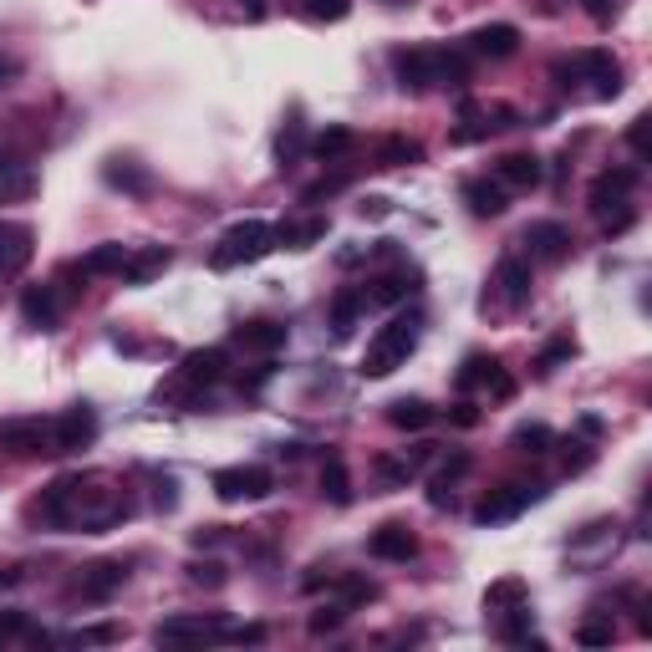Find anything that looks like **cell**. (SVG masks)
I'll return each instance as SVG.
<instances>
[{
  "mask_svg": "<svg viewBox=\"0 0 652 652\" xmlns=\"http://www.w3.org/2000/svg\"><path fill=\"white\" fill-rule=\"evenodd\" d=\"M398 82L408 92H429V88H459L469 77V57L449 51V46H423V51H398Z\"/></svg>",
  "mask_w": 652,
  "mask_h": 652,
  "instance_id": "1",
  "label": "cell"
},
{
  "mask_svg": "<svg viewBox=\"0 0 652 652\" xmlns=\"http://www.w3.org/2000/svg\"><path fill=\"white\" fill-rule=\"evenodd\" d=\"M418 316H393V322L368 341V357H362V377H387V372H398L418 347Z\"/></svg>",
  "mask_w": 652,
  "mask_h": 652,
  "instance_id": "2",
  "label": "cell"
},
{
  "mask_svg": "<svg viewBox=\"0 0 652 652\" xmlns=\"http://www.w3.org/2000/svg\"><path fill=\"white\" fill-rule=\"evenodd\" d=\"M276 251V224L266 220H240L230 224L214 245V270H235V266H251V260H266Z\"/></svg>",
  "mask_w": 652,
  "mask_h": 652,
  "instance_id": "3",
  "label": "cell"
},
{
  "mask_svg": "<svg viewBox=\"0 0 652 652\" xmlns=\"http://www.w3.org/2000/svg\"><path fill=\"white\" fill-rule=\"evenodd\" d=\"M0 449H5V454H21V459L57 454L51 418H0Z\"/></svg>",
  "mask_w": 652,
  "mask_h": 652,
  "instance_id": "4",
  "label": "cell"
},
{
  "mask_svg": "<svg viewBox=\"0 0 652 652\" xmlns=\"http://www.w3.org/2000/svg\"><path fill=\"white\" fill-rule=\"evenodd\" d=\"M230 627L220 617H168L159 627V642L163 648H209V642H224Z\"/></svg>",
  "mask_w": 652,
  "mask_h": 652,
  "instance_id": "5",
  "label": "cell"
},
{
  "mask_svg": "<svg viewBox=\"0 0 652 652\" xmlns=\"http://www.w3.org/2000/svg\"><path fill=\"white\" fill-rule=\"evenodd\" d=\"M214 494L224 504H240V500H266L270 494V469L260 464H240V469H220L214 475Z\"/></svg>",
  "mask_w": 652,
  "mask_h": 652,
  "instance_id": "6",
  "label": "cell"
},
{
  "mask_svg": "<svg viewBox=\"0 0 652 652\" xmlns=\"http://www.w3.org/2000/svg\"><path fill=\"white\" fill-rule=\"evenodd\" d=\"M31 255H36V235H31V224L0 220V281H15V276L31 266Z\"/></svg>",
  "mask_w": 652,
  "mask_h": 652,
  "instance_id": "7",
  "label": "cell"
},
{
  "mask_svg": "<svg viewBox=\"0 0 652 652\" xmlns=\"http://www.w3.org/2000/svg\"><path fill=\"white\" fill-rule=\"evenodd\" d=\"M540 494H546L540 485H504L500 494H489V500L479 504L475 520H479V525H504V520H515L520 510H525V504H535Z\"/></svg>",
  "mask_w": 652,
  "mask_h": 652,
  "instance_id": "8",
  "label": "cell"
},
{
  "mask_svg": "<svg viewBox=\"0 0 652 652\" xmlns=\"http://www.w3.org/2000/svg\"><path fill=\"white\" fill-rule=\"evenodd\" d=\"M36 189V174H31V163L15 153V143L0 138V205H11V199H26Z\"/></svg>",
  "mask_w": 652,
  "mask_h": 652,
  "instance_id": "9",
  "label": "cell"
},
{
  "mask_svg": "<svg viewBox=\"0 0 652 652\" xmlns=\"http://www.w3.org/2000/svg\"><path fill=\"white\" fill-rule=\"evenodd\" d=\"M51 433H57V454H77L97 439V418L92 408H67L61 418H51Z\"/></svg>",
  "mask_w": 652,
  "mask_h": 652,
  "instance_id": "10",
  "label": "cell"
},
{
  "mask_svg": "<svg viewBox=\"0 0 652 652\" xmlns=\"http://www.w3.org/2000/svg\"><path fill=\"white\" fill-rule=\"evenodd\" d=\"M540 178H546V168H540V159L535 153H504L500 163H494V184L500 189H540Z\"/></svg>",
  "mask_w": 652,
  "mask_h": 652,
  "instance_id": "11",
  "label": "cell"
},
{
  "mask_svg": "<svg viewBox=\"0 0 652 652\" xmlns=\"http://www.w3.org/2000/svg\"><path fill=\"white\" fill-rule=\"evenodd\" d=\"M577 72L592 82L596 97H617V92H622V67L612 61V51H581Z\"/></svg>",
  "mask_w": 652,
  "mask_h": 652,
  "instance_id": "12",
  "label": "cell"
},
{
  "mask_svg": "<svg viewBox=\"0 0 652 652\" xmlns=\"http://www.w3.org/2000/svg\"><path fill=\"white\" fill-rule=\"evenodd\" d=\"M525 251H531V260H566L571 255V235L556 220H535L525 230Z\"/></svg>",
  "mask_w": 652,
  "mask_h": 652,
  "instance_id": "13",
  "label": "cell"
},
{
  "mask_svg": "<svg viewBox=\"0 0 652 652\" xmlns=\"http://www.w3.org/2000/svg\"><path fill=\"white\" fill-rule=\"evenodd\" d=\"M494 286H500V296L510 301V306H525V301H531V260H525V255H500Z\"/></svg>",
  "mask_w": 652,
  "mask_h": 652,
  "instance_id": "14",
  "label": "cell"
},
{
  "mask_svg": "<svg viewBox=\"0 0 652 652\" xmlns=\"http://www.w3.org/2000/svg\"><path fill=\"white\" fill-rule=\"evenodd\" d=\"M368 550L377 556V561H414V556H418V535L393 520V525H383V531H372Z\"/></svg>",
  "mask_w": 652,
  "mask_h": 652,
  "instance_id": "15",
  "label": "cell"
},
{
  "mask_svg": "<svg viewBox=\"0 0 652 652\" xmlns=\"http://www.w3.org/2000/svg\"><path fill=\"white\" fill-rule=\"evenodd\" d=\"M638 184V168H607V174H596L592 184V209L596 214H612V205H622L627 194Z\"/></svg>",
  "mask_w": 652,
  "mask_h": 652,
  "instance_id": "16",
  "label": "cell"
},
{
  "mask_svg": "<svg viewBox=\"0 0 652 652\" xmlns=\"http://www.w3.org/2000/svg\"><path fill=\"white\" fill-rule=\"evenodd\" d=\"M469 51H475V57H494V61L515 57V51H520V31L504 26V21H500V26H479L475 36H469Z\"/></svg>",
  "mask_w": 652,
  "mask_h": 652,
  "instance_id": "17",
  "label": "cell"
},
{
  "mask_svg": "<svg viewBox=\"0 0 652 652\" xmlns=\"http://www.w3.org/2000/svg\"><path fill=\"white\" fill-rule=\"evenodd\" d=\"M168 260H174V255L163 251V245L133 251V255H128V266H123V281H128V286H149L153 276H163V270H168Z\"/></svg>",
  "mask_w": 652,
  "mask_h": 652,
  "instance_id": "18",
  "label": "cell"
},
{
  "mask_svg": "<svg viewBox=\"0 0 652 652\" xmlns=\"http://www.w3.org/2000/svg\"><path fill=\"white\" fill-rule=\"evenodd\" d=\"M504 194L510 189H500L494 178H469L464 184V205L475 209L479 220H494V214H504Z\"/></svg>",
  "mask_w": 652,
  "mask_h": 652,
  "instance_id": "19",
  "label": "cell"
},
{
  "mask_svg": "<svg viewBox=\"0 0 652 652\" xmlns=\"http://www.w3.org/2000/svg\"><path fill=\"white\" fill-rule=\"evenodd\" d=\"M123 581H128V571H123L118 561L88 566V571H82V596H88V602H107V596L118 592Z\"/></svg>",
  "mask_w": 652,
  "mask_h": 652,
  "instance_id": "20",
  "label": "cell"
},
{
  "mask_svg": "<svg viewBox=\"0 0 652 652\" xmlns=\"http://www.w3.org/2000/svg\"><path fill=\"white\" fill-rule=\"evenodd\" d=\"M57 312H61V301H57V291H51V286H42V291H36V286H31L26 296H21V316H26V326H57Z\"/></svg>",
  "mask_w": 652,
  "mask_h": 652,
  "instance_id": "21",
  "label": "cell"
},
{
  "mask_svg": "<svg viewBox=\"0 0 652 652\" xmlns=\"http://www.w3.org/2000/svg\"><path fill=\"white\" fill-rule=\"evenodd\" d=\"M178 377L194 383V387H199V383H220V377H224V352H220V347H209V352H189Z\"/></svg>",
  "mask_w": 652,
  "mask_h": 652,
  "instance_id": "22",
  "label": "cell"
},
{
  "mask_svg": "<svg viewBox=\"0 0 652 652\" xmlns=\"http://www.w3.org/2000/svg\"><path fill=\"white\" fill-rule=\"evenodd\" d=\"M469 469H475V459H469V454H449V459L439 464V475H433L429 500L439 504V510H444V504H449V485H459V479L469 475Z\"/></svg>",
  "mask_w": 652,
  "mask_h": 652,
  "instance_id": "23",
  "label": "cell"
},
{
  "mask_svg": "<svg viewBox=\"0 0 652 652\" xmlns=\"http://www.w3.org/2000/svg\"><path fill=\"white\" fill-rule=\"evenodd\" d=\"M240 347H251V352H276V347H286V326L276 322H251L235 331Z\"/></svg>",
  "mask_w": 652,
  "mask_h": 652,
  "instance_id": "24",
  "label": "cell"
},
{
  "mask_svg": "<svg viewBox=\"0 0 652 652\" xmlns=\"http://www.w3.org/2000/svg\"><path fill=\"white\" fill-rule=\"evenodd\" d=\"M128 245H97V251L82 260V276H123V266H128Z\"/></svg>",
  "mask_w": 652,
  "mask_h": 652,
  "instance_id": "25",
  "label": "cell"
},
{
  "mask_svg": "<svg viewBox=\"0 0 652 652\" xmlns=\"http://www.w3.org/2000/svg\"><path fill=\"white\" fill-rule=\"evenodd\" d=\"M387 423H393V429H429L433 408L423 398H398L393 408H387Z\"/></svg>",
  "mask_w": 652,
  "mask_h": 652,
  "instance_id": "26",
  "label": "cell"
},
{
  "mask_svg": "<svg viewBox=\"0 0 652 652\" xmlns=\"http://www.w3.org/2000/svg\"><path fill=\"white\" fill-rule=\"evenodd\" d=\"M316 240H326V220H322V214H316V220L281 224V230H276V245H291V251H306V245H316Z\"/></svg>",
  "mask_w": 652,
  "mask_h": 652,
  "instance_id": "27",
  "label": "cell"
},
{
  "mask_svg": "<svg viewBox=\"0 0 652 652\" xmlns=\"http://www.w3.org/2000/svg\"><path fill=\"white\" fill-rule=\"evenodd\" d=\"M362 301H368L362 291H337V301H331V331H337V337H352Z\"/></svg>",
  "mask_w": 652,
  "mask_h": 652,
  "instance_id": "28",
  "label": "cell"
},
{
  "mask_svg": "<svg viewBox=\"0 0 652 652\" xmlns=\"http://www.w3.org/2000/svg\"><path fill=\"white\" fill-rule=\"evenodd\" d=\"M352 143H357L352 128H326V133L312 138V153L322 163H331V159H341V153H352Z\"/></svg>",
  "mask_w": 652,
  "mask_h": 652,
  "instance_id": "29",
  "label": "cell"
},
{
  "mask_svg": "<svg viewBox=\"0 0 652 652\" xmlns=\"http://www.w3.org/2000/svg\"><path fill=\"white\" fill-rule=\"evenodd\" d=\"M485 607L489 612H510V607H525V581H515V577H504V581H494L485 592Z\"/></svg>",
  "mask_w": 652,
  "mask_h": 652,
  "instance_id": "30",
  "label": "cell"
},
{
  "mask_svg": "<svg viewBox=\"0 0 652 652\" xmlns=\"http://www.w3.org/2000/svg\"><path fill=\"white\" fill-rule=\"evenodd\" d=\"M510 444H515L520 454H550V444H556V433H550L546 423H520V429L510 433Z\"/></svg>",
  "mask_w": 652,
  "mask_h": 652,
  "instance_id": "31",
  "label": "cell"
},
{
  "mask_svg": "<svg viewBox=\"0 0 652 652\" xmlns=\"http://www.w3.org/2000/svg\"><path fill=\"white\" fill-rule=\"evenodd\" d=\"M322 494L331 504H347L352 500V479H347V464L341 459H326V469H322Z\"/></svg>",
  "mask_w": 652,
  "mask_h": 652,
  "instance_id": "32",
  "label": "cell"
},
{
  "mask_svg": "<svg viewBox=\"0 0 652 652\" xmlns=\"http://www.w3.org/2000/svg\"><path fill=\"white\" fill-rule=\"evenodd\" d=\"M103 178L107 184H113V189H133V194H143L149 189V174H143V168H133V163H123V159H113L103 168Z\"/></svg>",
  "mask_w": 652,
  "mask_h": 652,
  "instance_id": "33",
  "label": "cell"
},
{
  "mask_svg": "<svg viewBox=\"0 0 652 652\" xmlns=\"http://www.w3.org/2000/svg\"><path fill=\"white\" fill-rule=\"evenodd\" d=\"M418 459H423V454H418ZM418 459H377V479H383L387 489H403L418 475Z\"/></svg>",
  "mask_w": 652,
  "mask_h": 652,
  "instance_id": "34",
  "label": "cell"
},
{
  "mask_svg": "<svg viewBox=\"0 0 652 652\" xmlns=\"http://www.w3.org/2000/svg\"><path fill=\"white\" fill-rule=\"evenodd\" d=\"M276 153H281V163H296L301 153H306V128H301V123H286V133L276 138Z\"/></svg>",
  "mask_w": 652,
  "mask_h": 652,
  "instance_id": "35",
  "label": "cell"
},
{
  "mask_svg": "<svg viewBox=\"0 0 652 652\" xmlns=\"http://www.w3.org/2000/svg\"><path fill=\"white\" fill-rule=\"evenodd\" d=\"M337 592H341V602H337V607L347 612V607H352V602H372V596H377V586H372V581H362V577H347V581H341V586H337Z\"/></svg>",
  "mask_w": 652,
  "mask_h": 652,
  "instance_id": "36",
  "label": "cell"
},
{
  "mask_svg": "<svg viewBox=\"0 0 652 652\" xmlns=\"http://www.w3.org/2000/svg\"><path fill=\"white\" fill-rule=\"evenodd\" d=\"M347 11H352V0H306L312 21H347Z\"/></svg>",
  "mask_w": 652,
  "mask_h": 652,
  "instance_id": "37",
  "label": "cell"
},
{
  "mask_svg": "<svg viewBox=\"0 0 652 652\" xmlns=\"http://www.w3.org/2000/svg\"><path fill=\"white\" fill-rule=\"evenodd\" d=\"M577 642H581V648H612V622H602V617H592V622H581Z\"/></svg>",
  "mask_w": 652,
  "mask_h": 652,
  "instance_id": "38",
  "label": "cell"
},
{
  "mask_svg": "<svg viewBox=\"0 0 652 652\" xmlns=\"http://www.w3.org/2000/svg\"><path fill=\"white\" fill-rule=\"evenodd\" d=\"M489 362H494V357H469V362H464V372H459V377H454V383H459V393H469V387H479V383H485Z\"/></svg>",
  "mask_w": 652,
  "mask_h": 652,
  "instance_id": "39",
  "label": "cell"
},
{
  "mask_svg": "<svg viewBox=\"0 0 652 652\" xmlns=\"http://www.w3.org/2000/svg\"><path fill=\"white\" fill-rule=\"evenodd\" d=\"M189 581H199V586H224V566L220 561H194Z\"/></svg>",
  "mask_w": 652,
  "mask_h": 652,
  "instance_id": "40",
  "label": "cell"
},
{
  "mask_svg": "<svg viewBox=\"0 0 652 652\" xmlns=\"http://www.w3.org/2000/svg\"><path fill=\"white\" fill-rule=\"evenodd\" d=\"M408 291H414V286L403 281V276H387V281H377V286H372V301H403V296H408Z\"/></svg>",
  "mask_w": 652,
  "mask_h": 652,
  "instance_id": "41",
  "label": "cell"
},
{
  "mask_svg": "<svg viewBox=\"0 0 652 652\" xmlns=\"http://www.w3.org/2000/svg\"><path fill=\"white\" fill-rule=\"evenodd\" d=\"M485 387L494 393V398H510L515 393V383H510V372L500 368V362H489V372H485Z\"/></svg>",
  "mask_w": 652,
  "mask_h": 652,
  "instance_id": "42",
  "label": "cell"
},
{
  "mask_svg": "<svg viewBox=\"0 0 652 652\" xmlns=\"http://www.w3.org/2000/svg\"><path fill=\"white\" fill-rule=\"evenodd\" d=\"M418 153H423L418 143H403V138H393V143L383 149V163H414Z\"/></svg>",
  "mask_w": 652,
  "mask_h": 652,
  "instance_id": "43",
  "label": "cell"
},
{
  "mask_svg": "<svg viewBox=\"0 0 652 652\" xmlns=\"http://www.w3.org/2000/svg\"><path fill=\"white\" fill-rule=\"evenodd\" d=\"M577 352V347H571V337H561V341H550L546 352H540V372H550L556 368V362H566V357Z\"/></svg>",
  "mask_w": 652,
  "mask_h": 652,
  "instance_id": "44",
  "label": "cell"
},
{
  "mask_svg": "<svg viewBox=\"0 0 652 652\" xmlns=\"http://www.w3.org/2000/svg\"><path fill=\"white\" fill-rule=\"evenodd\" d=\"M337 627H341V607H322V612L312 617V632H316V638H322V632H337Z\"/></svg>",
  "mask_w": 652,
  "mask_h": 652,
  "instance_id": "45",
  "label": "cell"
},
{
  "mask_svg": "<svg viewBox=\"0 0 652 652\" xmlns=\"http://www.w3.org/2000/svg\"><path fill=\"white\" fill-rule=\"evenodd\" d=\"M627 143H632V153H638V159H648V118L632 123V133H627Z\"/></svg>",
  "mask_w": 652,
  "mask_h": 652,
  "instance_id": "46",
  "label": "cell"
},
{
  "mask_svg": "<svg viewBox=\"0 0 652 652\" xmlns=\"http://www.w3.org/2000/svg\"><path fill=\"white\" fill-rule=\"evenodd\" d=\"M224 642H266V627H230Z\"/></svg>",
  "mask_w": 652,
  "mask_h": 652,
  "instance_id": "47",
  "label": "cell"
},
{
  "mask_svg": "<svg viewBox=\"0 0 652 652\" xmlns=\"http://www.w3.org/2000/svg\"><path fill=\"white\" fill-rule=\"evenodd\" d=\"M118 638V627H92V632H82V642H113Z\"/></svg>",
  "mask_w": 652,
  "mask_h": 652,
  "instance_id": "48",
  "label": "cell"
},
{
  "mask_svg": "<svg viewBox=\"0 0 652 652\" xmlns=\"http://www.w3.org/2000/svg\"><path fill=\"white\" fill-rule=\"evenodd\" d=\"M15 72H21V67H15L11 57H0V88H11V82H15Z\"/></svg>",
  "mask_w": 652,
  "mask_h": 652,
  "instance_id": "49",
  "label": "cell"
},
{
  "mask_svg": "<svg viewBox=\"0 0 652 652\" xmlns=\"http://www.w3.org/2000/svg\"><path fill=\"white\" fill-rule=\"evenodd\" d=\"M586 11H592L596 21H607V15H612V5H607V0H586Z\"/></svg>",
  "mask_w": 652,
  "mask_h": 652,
  "instance_id": "50",
  "label": "cell"
},
{
  "mask_svg": "<svg viewBox=\"0 0 652 652\" xmlns=\"http://www.w3.org/2000/svg\"><path fill=\"white\" fill-rule=\"evenodd\" d=\"M240 5H245V15H260V11H266L260 0H240Z\"/></svg>",
  "mask_w": 652,
  "mask_h": 652,
  "instance_id": "51",
  "label": "cell"
},
{
  "mask_svg": "<svg viewBox=\"0 0 652 652\" xmlns=\"http://www.w3.org/2000/svg\"><path fill=\"white\" fill-rule=\"evenodd\" d=\"M11 581H15V571H0V586H11Z\"/></svg>",
  "mask_w": 652,
  "mask_h": 652,
  "instance_id": "52",
  "label": "cell"
}]
</instances>
